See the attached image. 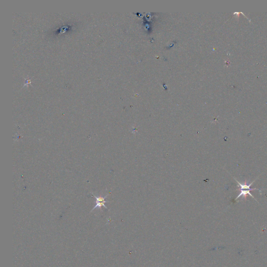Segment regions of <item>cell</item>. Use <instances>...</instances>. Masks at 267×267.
<instances>
[{
	"label": "cell",
	"instance_id": "obj_3",
	"mask_svg": "<svg viewBox=\"0 0 267 267\" xmlns=\"http://www.w3.org/2000/svg\"><path fill=\"white\" fill-rule=\"evenodd\" d=\"M240 192L239 193V195L237 196V197H236V198L235 199V201H236V200H237L239 197H241V196H242V197H243L244 198H245L247 197V195L250 196H251L254 199H255V200H256V199L255 198V197L252 195V194L251 193H250V191H252V190H248V189H245V190H242H242H240ZM256 201H257V200H256Z\"/></svg>",
	"mask_w": 267,
	"mask_h": 267
},
{
	"label": "cell",
	"instance_id": "obj_2",
	"mask_svg": "<svg viewBox=\"0 0 267 267\" xmlns=\"http://www.w3.org/2000/svg\"><path fill=\"white\" fill-rule=\"evenodd\" d=\"M233 179H234V180H235L236 181V183H237L238 184V185L237 186H238V187H240V190H242H242H245V189H248V190H259V191H260V192H261V191H260V189H257V188H250V186H252V185H253V183H254V182H255V181H256V180H257V179H256V180H255L254 181H253V182L252 183H250V184H249L248 185V184H246V183H245L244 184H241V183H239V182L238 181H237V180H236V179H235V178H234V177H233ZM240 189H239V190H240Z\"/></svg>",
	"mask_w": 267,
	"mask_h": 267
},
{
	"label": "cell",
	"instance_id": "obj_1",
	"mask_svg": "<svg viewBox=\"0 0 267 267\" xmlns=\"http://www.w3.org/2000/svg\"><path fill=\"white\" fill-rule=\"evenodd\" d=\"M93 196L94 197L95 200H96V201H95V205L94 206V207L92 209V211H93V210L94 209H95V208H101L102 206L105 207L106 208H107V207L105 206L104 204L107 203V201L105 200V198H106L107 196L104 197H96V196L93 195Z\"/></svg>",
	"mask_w": 267,
	"mask_h": 267
}]
</instances>
